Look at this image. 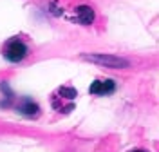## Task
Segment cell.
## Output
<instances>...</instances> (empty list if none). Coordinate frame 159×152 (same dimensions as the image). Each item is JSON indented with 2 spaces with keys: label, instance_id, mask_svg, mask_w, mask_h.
<instances>
[{
  "label": "cell",
  "instance_id": "2",
  "mask_svg": "<svg viewBox=\"0 0 159 152\" xmlns=\"http://www.w3.org/2000/svg\"><path fill=\"white\" fill-rule=\"evenodd\" d=\"M4 56H6V60L13 62V63H18V62H22L27 56V45L22 40H18V38H13V40H9L6 44Z\"/></svg>",
  "mask_w": 159,
  "mask_h": 152
},
{
  "label": "cell",
  "instance_id": "5",
  "mask_svg": "<svg viewBox=\"0 0 159 152\" xmlns=\"http://www.w3.org/2000/svg\"><path fill=\"white\" fill-rule=\"evenodd\" d=\"M76 22L81 25H90L94 22V9L90 6H80L76 7Z\"/></svg>",
  "mask_w": 159,
  "mask_h": 152
},
{
  "label": "cell",
  "instance_id": "3",
  "mask_svg": "<svg viewBox=\"0 0 159 152\" xmlns=\"http://www.w3.org/2000/svg\"><path fill=\"white\" fill-rule=\"evenodd\" d=\"M116 91V83L112 80H96L90 83L89 92L90 94H98V96H107Z\"/></svg>",
  "mask_w": 159,
  "mask_h": 152
},
{
  "label": "cell",
  "instance_id": "6",
  "mask_svg": "<svg viewBox=\"0 0 159 152\" xmlns=\"http://www.w3.org/2000/svg\"><path fill=\"white\" fill-rule=\"evenodd\" d=\"M132 152H145V150H132Z\"/></svg>",
  "mask_w": 159,
  "mask_h": 152
},
{
  "label": "cell",
  "instance_id": "4",
  "mask_svg": "<svg viewBox=\"0 0 159 152\" xmlns=\"http://www.w3.org/2000/svg\"><path fill=\"white\" fill-rule=\"evenodd\" d=\"M16 109H18L20 114H24V116H27V118H34V116L40 114V107L31 100V98H22V100L18 101V105H16Z\"/></svg>",
  "mask_w": 159,
  "mask_h": 152
},
{
  "label": "cell",
  "instance_id": "1",
  "mask_svg": "<svg viewBox=\"0 0 159 152\" xmlns=\"http://www.w3.org/2000/svg\"><path fill=\"white\" fill-rule=\"evenodd\" d=\"M83 60L92 62V63H98L101 67H109V69H127L129 67V62L121 56H114V54H83Z\"/></svg>",
  "mask_w": 159,
  "mask_h": 152
}]
</instances>
